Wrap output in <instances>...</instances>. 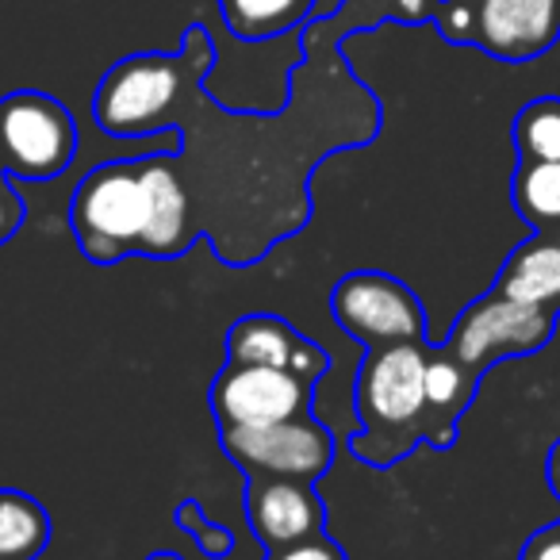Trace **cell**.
I'll use <instances>...</instances> for the list:
<instances>
[{
  "mask_svg": "<svg viewBox=\"0 0 560 560\" xmlns=\"http://www.w3.org/2000/svg\"><path fill=\"white\" fill-rule=\"evenodd\" d=\"M215 47L200 24L185 32L177 55H131L101 78L93 96V119L112 139H142V135L177 127L188 89L203 85Z\"/></svg>",
  "mask_w": 560,
  "mask_h": 560,
  "instance_id": "6da1fadb",
  "label": "cell"
},
{
  "mask_svg": "<svg viewBox=\"0 0 560 560\" xmlns=\"http://www.w3.org/2000/svg\"><path fill=\"white\" fill-rule=\"evenodd\" d=\"M427 342H399L369 350L353 384L361 434L353 453L365 465L388 468L427 442Z\"/></svg>",
  "mask_w": 560,
  "mask_h": 560,
  "instance_id": "7a4b0ae2",
  "label": "cell"
},
{
  "mask_svg": "<svg viewBox=\"0 0 560 560\" xmlns=\"http://www.w3.org/2000/svg\"><path fill=\"white\" fill-rule=\"evenodd\" d=\"M150 223V188L142 158L104 162L81 177L70 200V226L81 254L93 265L124 261L142 254Z\"/></svg>",
  "mask_w": 560,
  "mask_h": 560,
  "instance_id": "3957f363",
  "label": "cell"
},
{
  "mask_svg": "<svg viewBox=\"0 0 560 560\" xmlns=\"http://www.w3.org/2000/svg\"><path fill=\"white\" fill-rule=\"evenodd\" d=\"M78 154V124L62 101L35 89L0 96V165L9 177H62Z\"/></svg>",
  "mask_w": 560,
  "mask_h": 560,
  "instance_id": "277c9868",
  "label": "cell"
},
{
  "mask_svg": "<svg viewBox=\"0 0 560 560\" xmlns=\"http://www.w3.org/2000/svg\"><path fill=\"white\" fill-rule=\"evenodd\" d=\"M552 335H557V312L491 292L460 312V319L453 323L450 338H445V350L480 376L483 369H491L503 358L541 353L552 342Z\"/></svg>",
  "mask_w": 560,
  "mask_h": 560,
  "instance_id": "5b68a950",
  "label": "cell"
},
{
  "mask_svg": "<svg viewBox=\"0 0 560 560\" xmlns=\"http://www.w3.org/2000/svg\"><path fill=\"white\" fill-rule=\"evenodd\" d=\"M335 323L365 350L399 342H427V312L419 296L392 272L358 269L330 292Z\"/></svg>",
  "mask_w": 560,
  "mask_h": 560,
  "instance_id": "8992f818",
  "label": "cell"
},
{
  "mask_svg": "<svg viewBox=\"0 0 560 560\" xmlns=\"http://www.w3.org/2000/svg\"><path fill=\"white\" fill-rule=\"evenodd\" d=\"M312 392L315 384L300 381L289 369L226 361L223 373L211 381L208 399L219 430H257L312 415Z\"/></svg>",
  "mask_w": 560,
  "mask_h": 560,
  "instance_id": "52a82bcc",
  "label": "cell"
},
{
  "mask_svg": "<svg viewBox=\"0 0 560 560\" xmlns=\"http://www.w3.org/2000/svg\"><path fill=\"white\" fill-rule=\"evenodd\" d=\"M219 442L246 476H284V480L315 483L335 465V438L312 415L257 430H219Z\"/></svg>",
  "mask_w": 560,
  "mask_h": 560,
  "instance_id": "ba28073f",
  "label": "cell"
},
{
  "mask_svg": "<svg viewBox=\"0 0 560 560\" xmlns=\"http://www.w3.org/2000/svg\"><path fill=\"white\" fill-rule=\"evenodd\" d=\"M472 47L495 62H534L560 39V0H468Z\"/></svg>",
  "mask_w": 560,
  "mask_h": 560,
  "instance_id": "9c48e42d",
  "label": "cell"
},
{
  "mask_svg": "<svg viewBox=\"0 0 560 560\" xmlns=\"http://www.w3.org/2000/svg\"><path fill=\"white\" fill-rule=\"evenodd\" d=\"M246 518L265 557L312 541L327 526V511L312 483L284 476H246Z\"/></svg>",
  "mask_w": 560,
  "mask_h": 560,
  "instance_id": "30bf717a",
  "label": "cell"
},
{
  "mask_svg": "<svg viewBox=\"0 0 560 560\" xmlns=\"http://www.w3.org/2000/svg\"><path fill=\"white\" fill-rule=\"evenodd\" d=\"M142 173H147V188H150V223H147V238H142V257L173 261L196 238L192 196H188L185 185V170H180V158L154 154V158H142Z\"/></svg>",
  "mask_w": 560,
  "mask_h": 560,
  "instance_id": "8fae6325",
  "label": "cell"
},
{
  "mask_svg": "<svg viewBox=\"0 0 560 560\" xmlns=\"http://www.w3.org/2000/svg\"><path fill=\"white\" fill-rule=\"evenodd\" d=\"M226 361L289 369L307 384H319V376L327 373V353L312 338L296 335L280 315H246L234 323L226 330Z\"/></svg>",
  "mask_w": 560,
  "mask_h": 560,
  "instance_id": "7c38bea8",
  "label": "cell"
},
{
  "mask_svg": "<svg viewBox=\"0 0 560 560\" xmlns=\"http://www.w3.org/2000/svg\"><path fill=\"white\" fill-rule=\"evenodd\" d=\"M491 292L529 307L560 312V231H537L534 238L514 246Z\"/></svg>",
  "mask_w": 560,
  "mask_h": 560,
  "instance_id": "4fadbf2b",
  "label": "cell"
},
{
  "mask_svg": "<svg viewBox=\"0 0 560 560\" xmlns=\"http://www.w3.org/2000/svg\"><path fill=\"white\" fill-rule=\"evenodd\" d=\"M476 381L480 376L468 365H460L445 346H430L427 358V442L438 450H450L457 438L460 415L468 411L476 396Z\"/></svg>",
  "mask_w": 560,
  "mask_h": 560,
  "instance_id": "5bb4252c",
  "label": "cell"
},
{
  "mask_svg": "<svg viewBox=\"0 0 560 560\" xmlns=\"http://www.w3.org/2000/svg\"><path fill=\"white\" fill-rule=\"evenodd\" d=\"M438 4L442 0H342L330 16H319L315 24L304 27V43H342L358 32H373V27L388 24H434Z\"/></svg>",
  "mask_w": 560,
  "mask_h": 560,
  "instance_id": "9a60e30c",
  "label": "cell"
},
{
  "mask_svg": "<svg viewBox=\"0 0 560 560\" xmlns=\"http://www.w3.org/2000/svg\"><path fill=\"white\" fill-rule=\"evenodd\" d=\"M319 12V0H219L226 32L242 43H265L304 27Z\"/></svg>",
  "mask_w": 560,
  "mask_h": 560,
  "instance_id": "2e32d148",
  "label": "cell"
},
{
  "mask_svg": "<svg viewBox=\"0 0 560 560\" xmlns=\"http://www.w3.org/2000/svg\"><path fill=\"white\" fill-rule=\"evenodd\" d=\"M50 541V514L27 491L0 488V560H39Z\"/></svg>",
  "mask_w": 560,
  "mask_h": 560,
  "instance_id": "e0dca14e",
  "label": "cell"
},
{
  "mask_svg": "<svg viewBox=\"0 0 560 560\" xmlns=\"http://www.w3.org/2000/svg\"><path fill=\"white\" fill-rule=\"evenodd\" d=\"M511 200L534 231H560V162H518Z\"/></svg>",
  "mask_w": 560,
  "mask_h": 560,
  "instance_id": "ac0fdd59",
  "label": "cell"
},
{
  "mask_svg": "<svg viewBox=\"0 0 560 560\" xmlns=\"http://www.w3.org/2000/svg\"><path fill=\"white\" fill-rule=\"evenodd\" d=\"M518 162H560V96H537L514 116Z\"/></svg>",
  "mask_w": 560,
  "mask_h": 560,
  "instance_id": "d6986e66",
  "label": "cell"
},
{
  "mask_svg": "<svg viewBox=\"0 0 560 560\" xmlns=\"http://www.w3.org/2000/svg\"><path fill=\"white\" fill-rule=\"evenodd\" d=\"M173 522H177V526L185 529L188 537H192L203 560H231L234 534L226 526H219V522H211L208 514L200 511V503H196V499L180 503L177 511H173Z\"/></svg>",
  "mask_w": 560,
  "mask_h": 560,
  "instance_id": "ffe728a7",
  "label": "cell"
},
{
  "mask_svg": "<svg viewBox=\"0 0 560 560\" xmlns=\"http://www.w3.org/2000/svg\"><path fill=\"white\" fill-rule=\"evenodd\" d=\"M265 560H346V557L327 534H319V537H312V541H300V545H289V549H280V552H269Z\"/></svg>",
  "mask_w": 560,
  "mask_h": 560,
  "instance_id": "44dd1931",
  "label": "cell"
},
{
  "mask_svg": "<svg viewBox=\"0 0 560 560\" xmlns=\"http://www.w3.org/2000/svg\"><path fill=\"white\" fill-rule=\"evenodd\" d=\"M518 560H560V522L552 526L537 529L526 545H522V557Z\"/></svg>",
  "mask_w": 560,
  "mask_h": 560,
  "instance_id": "7402d4cb",
  "label": "cell"
},
{
  "mask_svg": "<svg viewBox=\"0 0 560 560\" xmlns=\"http://www.w3.org/2000/svg\"><path fill=\"white\" fill-rule=\"evenodd\" d=\"M20 223H24V200L12 192V185H4L0 188V246L20 231Z\"/></svg>",
  "mask_w": 560,
  "mask_h": 560,
  "instance_id": "603a6c76",
  "label": "cell"
},
{
  "mask_svg": "<svg viewBox=\"0 0 560 560\" xmlns=\"http://www.w3.org/2000/svg\"><path fill=\"white\" fill-rule=\"evenodd\" d=\"M545 472H549V488H552V495L560 499V438H557V445L549 450V465H545Z\"/></svg>",
  "mask_w": 560,
  "mask_h": 560,
  "instance_id": "cb8c5ba5",
  "label": "cell"
},
{
  "mask_svg": "<svg viewBox=\"0 0 560 560\" xmlns=\"http://www.w3.org/2000/svg\"><path fill=\"white\" fill-rule=\"evenodd\" d=\"M147 560H180L177 552H154V557H147Z\"/></svg>",
  "mask_w": 560,
  "mask_h": 560,
  "instance_id": "d4e9b609",
  "label": "cell"
},
{
  "mask_svg": "<svg viewBox=\"0 0 560 560\" xmlns=\"http://www.w3.org/2000/svg\"><path fill=\"white\" fill-rule=\"evenodd\" d=\"M9 185V173H4V165H0V188Z\"/></svg>",
  "mask_w": 560,
  "mask_h": 560,
  "instance_id": "484cf974",
  "label": "cell"
}]
</instances>
